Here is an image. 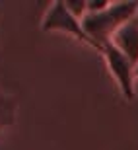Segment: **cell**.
Here are the masks:
<instances>
[{"instance_id":"cell-6","label":"cell","mask_w":138,"mask_h":150,"mask_svg":"<svg viewBox=\"0 0 138 150\" xmlns=\"http://www.w3.org/2000/svg\"><path fill=\"white\" fill-rule=\"evenodd\" d=\"M66 8L70 10L72 16H76L78 20H84L88 14V2L86 0H76V2H64Z\"/></svg>"},{"instance_id":"cell-5","label":"cell","mask_w":138,"mask_h":150,"mask_svg":"<svg viewBox=\"0 0 138 150\" xmlns=\"http://www.w3.org/2000/svg\"><path fill=\"white\" fill-rule=\"evenodd\" d=\"M14 119H16V100L4 92H0V131L10 127Z\"/></svg>"},{"instance_id":"cell-4","label":"cell","mask_w":138,"mask_h":150,"mask_svg":"<svg viewBox=\"0 0 138 150\" xmlns=\"http://www.w3.org/2000/svg\"><path fill=\"white\" fill-rule=\"evenodd\" d=\"M111 43L121 51L123 55L138 64V18L125 23L111 39Z\"/></svg>"},{"instance_id":"cell-2","label":"cell","mask_w":138,"mask_h":150,"mask_svg":"<svg viewBox=\"0 0 138 150\" xmlns=\"http://www.w3.org/2000/svg\"><path fill=\"white\" fill-rule=\"evenodd\" d=\"M99 53L103 55L105 62H107V68H109V72L113 74L115 82L119 84L121 94L125 96L127 100H132L134 98V78H136L134 68H136V64H134L130 59H127L113 43L103 45Z\"/></svg>"},{"instance_id":"cell-8","label":"cell","mask_w":138,"mask_h":150,"mask_svg":"<svg viewBox=\"0 0 138 150\" xmlns=\"http://www.w3.org/2000/svg\"><path fill=\"white\" fill-rule=\"evenodd\" d=\"M136 18H138V16H136Z\"/></svg>"},{"instance_id":"cell-7","label":"cell","mask_w":138,"mask_h":150,"mask_svg":"<svg viewBox=\"0 0 138 150\" xmlns=\"http://www.w3.org/2000/svg\"><path fill=\"white\" fill-rule=\"evenodd\" d=\"M134 74H136V78H138V64H136V68H134Z\"/></svg>"},{"instance_id":"cell-3","label":"cell","mask_w":138,"mask_h":150,"mask_svg":"<svg viewBox=\"0 0 138 150\" xmlns=\"http://www.w3.org/2000/svg\"><path fill=\"white\" fill-rule=\"evenodd\" d=\"M41 28H43L45 31H62V33H68L74 39H78V41L94 47L92 39L86 35V31H84V28H82V20H78L76 16H72L64 2L51 4V8L47 10V14H45V18H43Z\"/></svg>"},{"instance_id":"cell-1","label":"cell","mask_w":138,"mask_h":150,"mask_svg":"<svg viewBox=\"0 0 138 150\" xmlns=\"http://www.w3.org/2000/svg\"><path fill=\"white\" fill-rule=\"evenodd\" d=\"M138 16V2H111L105 10L95 14H86L82 28L97 51L111 43L113 35L119 29Z\"/></svg>"}]
</instances>
